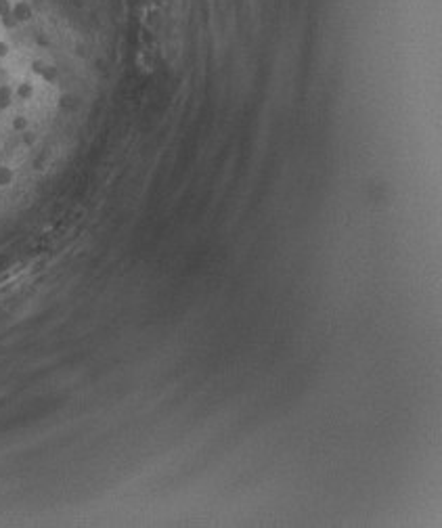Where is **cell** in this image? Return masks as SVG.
Masks as SVG:
<instances>
[{"label":"cell","mask_w":442,"mask_h":528,"mask_svg":"<svg viewBox=\"0 0 442 528\" xmlns=\"http://www.w3.org/2000/svg\"><path fill=\"white\" fill-rule=\"evenodd\" d=\"M9 13H11L9 0H0V17H9Z\"/></svg>","instance_id":"obj_1"}]
</instances>
